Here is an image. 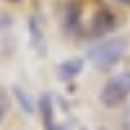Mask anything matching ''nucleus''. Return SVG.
I'll return each instance as SVG.
<instances>
[{"label":"nucleus","instance_id":"obj_1","mask_svg":"<svg viewBox=\"0 0 130 130\" xmlns=\"http://www.w3.org/2000/svg\"><path fill=\"white\" fill-rule=\"evenodd\" d=\"M125 52H127V39H107L89 50V60L96 70L107 73L125 57Z\"/></svg>","mask_w":130,"mask_h":130},{"label":"nucleus","instance_id":"obj_2","mask_svg":"<svg viewBox=\"0 0 130 130\" xmlns=\"http://www.w3.org/2000/svg\"><path fill=\"white\" fill-rule=\"evenodd\" d=\"M127 96H130V70L115 75V78H109L102 86L99 102L107 107V109H117V107H122L127 102Z\"/></svg>","mask_w":130,"mask_h":130},{"label":"nucleus","instance_id":"obj_3","mask_svg":"<svg viewBox=\"0 0 130 130\" xmlns=\"http://www.w3.org/2000/svg\"><path fill=\"white\" fill-rule=\"evenodd\" d=\"M117 29V16L112 13V10H107V8H99L94 13L91 18V37H104V34H109V31Z\"/></svg>","mask_w":130,"mask_h":130},{"label":"nucleus","instance_id":"obj_4","mask_svg":"<svg viewBox=\"0 0 130 130\" xmlns=\"http://www.w3.org/2000/svg\"><path fill=\"white\" fill-rule=\"evenodd\" d=\"M37 109H39V117H42L44 130H57V125H55V104H52V94H42V96H39Z\"/></svg>","mask_w":130,"mask_h":130},{"label":"nucleus","instance_id":"obj_5","mask_svg":"<svg viewBox=\"0 0 130 130\" xmlns=\"http://www.w3.org/2000/svg\"><path fill=\"white\" fill-rule=\"evenodd\" d=\"M83 65H86L83 57H70V60L60 62V65H57V78H60V81H73V78H78L81 70H83Z\"/></svg>","mask_w":130,"mask_h":130},{"label":"nucleus","instance_id":"obj_6","mask_svg":"<svg viewBox=\"0 0 130 130\" xmlns=\"http://www.w3.org/2000/svg\"><path fill=\"white\" fill-rule=\"evenodd\" d=\"M10 91H13V96H16V104H18V107H21V109H24L26 115H34V112H37V107H34L37 102H34V99H31V96L24 91V86L13 83V89H10Z\"/></svg>","mask_w":130,"mask_h":130},{"label":"nucleus","instance_id":"obj_7","mask_svg":"<svg viewBox=\"0 0 130 130\" xmlns=\"http://www.w3.org/2000/svg\"><path fill=\"white\" fill-rule=\"evenodd\" d=\"M29 34H31V44H34L39 52H44V34H42V26H39L37 16L29 18Z\"/></svg>","mask_w":130,"mask_h":130},{"label":"nucleus","instance_id":"obj_8","mask_svg":"<svg viewBox=\"0 0 130 130\" xmlns=\"http://www.w3.org/2000/svg\"><path fill=\"white\" fill-rule=\"evenodd\" d=\"M78 18H81V5H78V3H68V8H65L62 29H65V31H73L75 24H78Z\"/></svg>","mask_w":130,"mask_h":130},{"label":"nucleus","instance_id":"obj_9","mask_svg":"<svg viewBox=\"0 0 130 130\" xmlns=\"http://www.w3.org/2000/svg\"><path fill=\"white\" fill-rule=\"evenodd\" d=\"M5 115H8V99L3 94H0V125H3V120H5Z\"/></svg>","mask_w":130,"mask_h":130},{"label":"nucleus","instance_id":"obj_10","mask_svg":"<svg viewBox=\"0 0 130 130\" xmlns=\"http://www.w3.org/2000/svg\"><path fill=\"white\" fill-rule=\"evenodd\" d=\"M115 3H120V5H130V0H115Z\"/></svg>","mask_w":130,"mask_h":130},{"label":"nucleus","instance_id":"obj_11","mask_svg":"<svg viewBox=\"0 0 130 130\" xmlns=\"http://www.w3.org/2000/svg\"><path fill=\"white\" fill-rule=\"evenodd\" d=\"M10 3H18V0H10Z\"/></svg>","mask_w":130,"mask_h":130}]
</instances>
